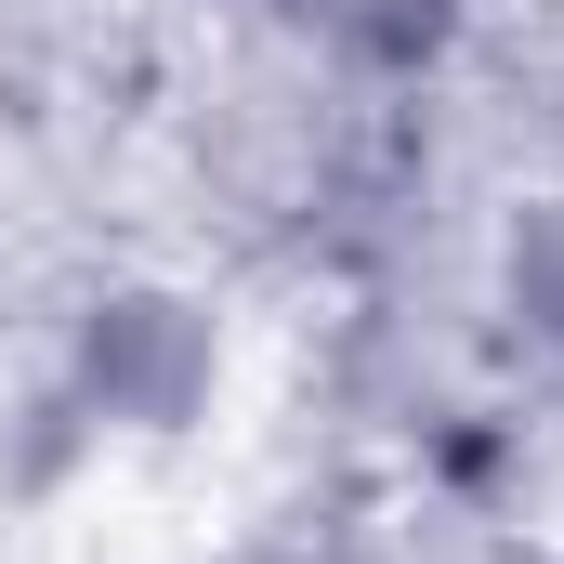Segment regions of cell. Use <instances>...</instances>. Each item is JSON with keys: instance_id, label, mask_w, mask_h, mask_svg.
<instances>
[{"instance_id": "1", "label": "cell", "mask_w": 564, "mask_h": 564, "mask_svg": "<svg viewBox=\"0 0 564 564\" xmlns=\"http://www.w3.org/2000/svg\"><path fill=\"white\" fill-rule=\"evenodd\" d=\"M512 276H525V302H539V328L564 341V210L539 224V237H525V250H512Z\"/></svg>"}]
</instances>
